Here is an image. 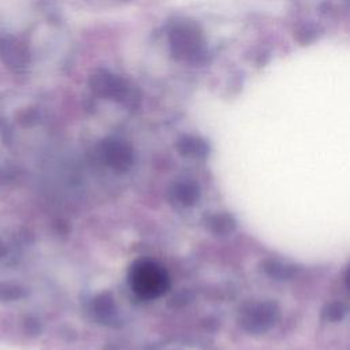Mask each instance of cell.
Listing matches in <instances>:
<instances>
[{
    "mask_svg": "<svg viewBox=\"0 0 350 350\" xmlns=\"http://www.w3.org/2000/svg\"><path fill=\"white\" fill-rule=\"evenodd\" d=\"M346 280H347V284H349V287H350V267H349L347 273H346Z\"/></svg>",
    "mask_w": 350,
    "mask_h": 350,
    "instance_id": "12",
    "label": "cell"
},
{
    "mask_svg": "<svg viewBox=\"0 0 350 350\" xmlns=\"http://www.w3.org/2000/svg\"><path fill=\"white\" fill-rule=\"evenodd\" d=\"M178 146L182 153L190 156H204L208 152V145L205 144V141L197 137H183L179 141Z\"/></svg>",
    "mask_w": 350,
    "mask_h": 350,
    "instance_id": "8",
    "label": "cell"
},
{
    "mask_svg": "<svg viewBox=\"0 0 350 350\" xmlns=\"http://www.w3.org/2000/svg\"><path fill=\"white\" fill-rule=\"evenodd\" d=\"M89 86L96 96L116 101L126 100L130 93L126 81L107 70H96L89 78Z\"/></svg>",
    "mask_w": 350,
    "mask_h": 350,
    "instance_id": "4",
    "label": "cell"
},
{
    "mask_svg": "<svg viewBox=\"0 0 350 350\" xmlns=\"http://www.w3.org/2000/svg\"><path fill=\"white\" fill-rule=\"evenodd\" d=\"M0 59L7 67L21 70L27 66L30 52L26 44L21 40L15 37H3L0 38Z\"/></svg>",
    "mask_w": 350,
    "mask_h": 350,
    "instance_id": "5",
    "label": "cell"
},
{
    "mask_svg": "<svg viewBox=\"0 0 350 350\" xmlns=\"http://www.w3.org/2000/svg\"><path fill=\"white\" fill-rule=\"evenodd\" d=\"M346 313V306L342 302H331L323 310V317L328 321H339Z\"/></svg>",
    "mask_w": 350,
    "mask_h": 350,
    "instance_id": "11",
    "label": "cell"
},
{
    "mask_svg": "<svg viewBox=\"0 0 350 350\" xmlns=\"http://www.w3.org/2000/svg\"><path fill=\"white\" fill-rule=\"evenodd\" d=\"M280 312L272 301L250 302L241 310L239 323L250 334H264L269 331L279 320Z\"/></svg>",
    "mask_w": 350,
    "mask_h": 350,
    "instance_id": "3",
    "label": "cell"
},
{
    "mask_svg": "<svg viewBox=\"0 0 350 350\" xmlns=\"http://www.w3.org/2000/svg\"><path fill=\"white\" fill-rule=\"evenodd\" d=\"M209 227L216 234H228L235 228V220L226 213L216 215L209 219Z\"/></svg>",
    "mask_w": 350,
    "mask_h": 350,
    "instance_id": "9",
    "label": "cell"
},
{
    "mask_svg": "<svg viewBox=\"0 0 350 350\" xmlns=\"http://www.w3.org/2000/svg\"><path fill=\"white\" fill-rule=\"evenodd\" d=\"M104 152L107 159L113 165H126V163L130 160V149L127 145L119 142V141H108L104 144Z\"/></svg>",
    "mask_w": 350,
    "mask_h": 350,
    "instance_id": "6",
    "label": "cell"
},
{
    "mask_svg": "<svg viewBox=\"0 0 350 350\" xmlns=\"http://www.w3.org/2000/svg\"><path fill=\"white\" fill-rule=\"evenodd\" d=\"M264 272L278 280H284V279H290L295 275L297 268L293 265H288L286 262H282L279 260H265L261 264Z\"/></svg>",
    "mask_w": 350,
    "mask_h": 350,
    "instance_id": "7",
    "label": "cell"
},
{
    "mask_svg": "<svg viewBox=\"0 0 350 350\" xmlns=\"http://www.w3.org/2000/svg\"><path fill=\"white\" fill-rule=\"evenodd\" d=\"M130 286L142 299L161 297L170 287L167 271L152 260H139L130 269Z\"/></svg>",
    "mask_w": 350,
    "mask_h": 350,
    "instance_id": "1",
    "label": "cell"
},
{
    "mask_svg": "<svg viewBox=\"0 0 350 350\" xmlns=\"http://www.w3.org/2000/svg\"><path fill=\"white\" fill-rule=\"evenodd\" d=\"M171 53L178 60L198 62L204 55V40L200 27L193 22L175 25L168 34Z\"/></svg>",
    "mask_w": 350,
    "mask_h": 350,
    "instance_id": "2",
    "label": "cell"
},
{
    "mask_svg": "<svg viewBox=\"0 0 350 350\" xmlns=\"http://www.w3.org/2000/svg\"><path fill=\"white\" fill-rule=\"evenodd\" d=\"M319 37V29L317 26L312 23H304L299 25L295 31H294V38L301 44V45H309L312 44L316 38Z\"/></svg>",
    "mask_w": 350,
    "mask_h": 350,
    "instance_id": "10",
    "label": "cell"
}]
</instances>
